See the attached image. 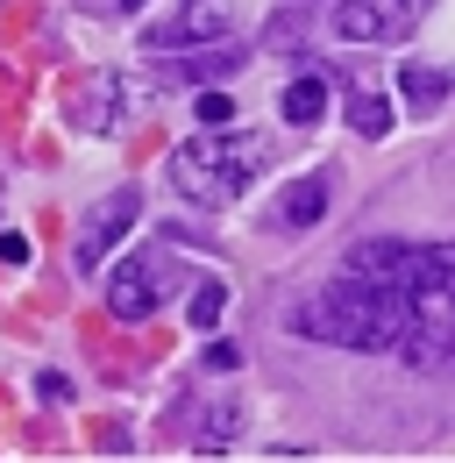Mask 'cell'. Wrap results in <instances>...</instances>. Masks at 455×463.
<instances>
[{"mask_svg": "<svg viewBox=\"0 0 455 463\" xmlns=\"http://www.w3.org/2000/svg\"><path fill=\"white\" fill-rule=\"evenodd\" d=\"M292 328L313 335V343H335V349H405L413 343V299L335 271L320 292H306L292 307Z\"/></svg>", "mask_w": 455, "mask_h": 463, "instance_id": "obj_1", "label": "cell"}, {"mask_svg": "<svg viewBox=\"0 0 455 463\" xmlns=\"http://www.w3.org/2000/svg\"><path fill=\"white\" fill-rule=\"evenodd\" d=\"M271 165V136L256 128H214V136H192L171 150V185L200 207H228L235 193H249Z\"/></svg>", "mask_w": 455, "mask_h": 463, "instance_id": "obj_2", "label": "cell"}, {"mask_svg": "<svg viewBox=\"0 0 455 463\" xmlns=\"http://www.w3.org/2000/svg\"><path fill=\"white\" fill-rule=\"evenodd\" d=\"M135 100H143L135 79H121V71H93V79L71 93V121H79L86 136H114V128L135 121Z\"/></svg>", "mask_w": 455, "mask_h": 463, "instance_id": "obj_3", "label": "cell"}, {"mask_svg": "<svg viewBox=\"0 0 455 463\" xmlns=\"http://www.w3.org/2000/svg\"><path fill=\"white\" fill-rule=\"evenodd\" d=\"M135 214H143V193H135V185H114L107 200H93V214H86V229H79V271H100L107 250L135 229Z\"/></svg>", "mask_w": 455, "mask_h": 463, "instance_id": "obj_4", "label": "cell"}, {"mask_svg": "<svg viewBox=\"0 0 455 463\" xmlns=\"http://www.w3.org/2000/svg\"><path fill=\"white\" fill-rule=\"evenodd\" d=\"M420 22V0H335V36L348 43H385Z\"/></svg>", "mask_w": 455, "mask_h": 463, "instance_id": "obj_5", "label": "cell"}, {"mask_svg": "<svg viewBox=\"0 0 455 463\" xmlns=\"http://www.w3.org/2000/svg\"><path fill=\"white\" fill-rule=\"evenodd\" d=\"M164 292H171L164 257H128V264H114V279H107V307L121 314V321H143Z\"/></svg>", "mask_w": 455, "mask_h": 463, "instance_id": "obj_6", "label": "cell"}, {"mask_svg": "<svg viewBox=\"0 0 455 463\" xmlns=\"http://www.w3.org/2000/svg\"><path fill=\"white\" fill-rule=\"evenodd\" d=\"M228 36V0H185L164 29H150V51L171 58V51H192V43H214Z\"/></svg>", "mask_w": 455, "mask_h": 463, "instance_id": "obj_7", "label": "cell"}, {"mask_svg": "<svg viewBox=\"0 0 455 463\" xmlns=\"http://www.w3.org/2000/svg\"><path fill=\"white\" fill-rule=\"evenodd\" d=\"M320 214H328V178L306 172V178H292L278 200H271V214H264V222H271L278 235H299V229H313Z\"/></svg>", "mask_w": 455, "mask_h": 463, "instance_id": "obj_8", "label": "cell"}, {"mask_svg": "<svg viewBox=\"0 0 455 463\" xmlns=\"http://www.w3.org/2000/svg\"><path fill=\"white\" fill-rule=\"evenodd\" d=\"M242 43H228V36H214V43H200V58H171V79H192V86H214V79H228V71H242Z\"/></svg>", "mask_w": 455, "mask_h": 463, "instance_id": "obj_9", "label": "cell"}, {"mask_svg": "<svg viewBox=\"0 0 455 463\" xmlns=\"http://www.w3.org/2000/svg\"><path fill=\"white\" fill-rule=\"evenodd\" d=\"M398 93H405L420 115H434V108L449 100V79H441V71H427V64H398Z\"/></svg>", "mask_w": 455, "mask_h": 463, "instance_id": "obj_10", "label": "cell"}, {"mask_svg": "<svg viewBox=\"0 0 455 463\" xmlns=\"http://www.w3.org/2000/svg\"><path fill=\"white\" fill-rule=\"evenodd\" d=\"M278 108H284V121H292V128H313V121H320V108H328V86H320V79H292Z\"/></svg>", "mask_w": 455, "mask_h": 463, "instance_id": "obj_11", "label": "cell"}, {"mask_svg": "<svg viewBox=\"0 0 455 463\" xmlns=\"http://www.w3.org/2000/svg\"><path fill=\"white\" fill-rule=\"evenodd\" d=\"M235 428H242V406H235V400H221L214 413H207V428H200V457H221V442L235 435Z\"/></svg>", "mask_w": 455, "mask_h": 463, "instance_id": "obj_12", "label": "cell"}, {"mask_svg": "<svg viewBox=\"0 0 455 463\" xmlns=\"http://www.w3.org/2000/svg\"><path fill=\"white\" fill-rule=\"evenodd\" d=\"M348 121H356V136H385V128H392V108H385L377 93H356V100H348Z\"/></svg>", "mask_w": 455, "mask_h": 463, "instance_id": "obj_13", "label": "cell"}, {"mask_svg": "<svg viewBox=\"0 0 455 463\" xmlns=\"http://www.w3.org/2000/svg\"><path fill=\"white\" fill-rule=\"evenodd\" d=\"M221 307H228V286H221V279H207V286L192 292V328H214Z\"/></svg>", "mask_w": 455, "mask_h": 463, "instance_id": "obj_14", "label": "cell"}, {"mask_svg": "<svg viewBox=\"0 0 455 463\" xmlns=\"http://www.w3.org/2000/svg\"><path fill=\"white\" fill-rule=\"evenodd\" d=\"M200 121H207V128H228V121H235V100H228L221 86H207V93H200Z\"/></svg>", "mask_w": 455, "mask_h": 463, "instance_id": "obj_15", "label": "cell"}, {"mask_svg": "<svg viewBox=\"0 0 455 463\" xmlns=\"http://www.w3.org/2000/svg\"><path fill=\"white\" fill-rule=\"evenodd\" d=\"M235 364H242V349H235V343H214V349H207V371H235Z\"/></svg>", "mask_w": 455, "mask_h": 463, "instance_id": "obj_16", "label": "cell"}, {"mask_svg": "<svg viewBox=\"0 0 455 463\" xmlns=\"http://www.w3.org/2000/svg\"><path fill=\"white\" fill-rule=\"evenodd\" d=\"M36 392H43V400H51V406H64V400H71V385H64L57 371H43V378H36Z\"/></svg>", "mask_w": 455, "mask_h": 463, "instance_id": "obj_17", "label": "cell"}, {"mask_svg": "<svg viewBox=\"0 0 455 463\" xmlns=\"http://www.w3.org/2000/svg\"><path fill=\"white\" fill-rule=\"evenodd\" d=\"M0 264H29V242L22 235H0Z\"/></svg>", "mask_w": 455, "mask_h": 463, "instance_id": "obj_18", "label": "cell"}, {"mask_svg": "<svg viewBox=\"0 0 455 463\" xmlns=\"http://www.w3.org/2000/svg\"><path fill=\"white\" fill-rule=\"evenodd\" d=\"M114 7H143V0H114Z\"/></svg>", "mask_w": 455, "mask_h": 463, "instance_id": "obj_19", "label": "cell"}]
</instances>
